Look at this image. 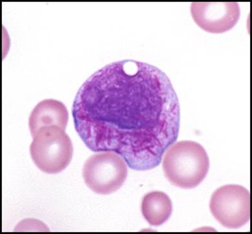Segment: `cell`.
Instances as JSON below:
<instances>
[{"label":"cell","mask_w":252,"mask_h":234,"mask_svg":"<svg viewBox=\"0 0 252 234\" xmlns=\"http://www.w3.org/2000/svg\"><path fill=\"white\" fill-rule=\"evenodd\" d=\"M210 208L213 216L223 227L240 229L250 221L251 194L240 185L223 186L213 194Z\"/></svg>","instance_id":"5"},{"label":"cell","mask_w":252,"mask_h":234,"mask_svg":"<svg viewBox=\"0 0 252 234\" xmlns=\"http://www.w3.org/2000/svg\"><path fill=\"white\" fill-rule=\"evenodd\" d=\"M190 13L202 30L214 34L231 30L241 16L239 5L235 2L192 3Z\"/></svg>","instance_id":"6"},{"label":"cell","mask_w":252,"mask_h":234,"mask_svg":"<svg viewBox=\"0 0 252 234\" xmlns=\"http://www.w3.org/2000/svg\"><path fill=\"white\" fill-rule=\"evenodd\" d=\"M68 122V112L62 102L46 100L37 104L29 120L31 134L33 137L44 127L57 126L65 130Z\"/></svg>","instance_id":"7"},{"label":"cell","mask_w":252,"mask_h":234,"mask_svg":"<svg viewBox=\"0 0 252 234\" xmlns=\"http://www.w3.org/2000/svg\"><path fill=\"white\" fill-rule=\"evenodd\" d=\"M30 154L39 169L46 173L57 174L70 164L73 147L63 129L57 126L47 127L34 135Z\"/></svg>","instance_id":"3"},{"label":"cell","mask_w":252,"mask_h":234,"mask_svg":"<svg viewBox=\"0 0 252 234\" xmlns=\"http://www.w3.org/2000/svg\"><path fill=\"white\" fill-rule=\"evenodd\" d=\"M75 127L94 152L112 151L136 171L161 163L179 133V100L167 75L141 62H114L81 86L73 102Z\"/></svg>","instance_id":"1"},{"label":"cell","mask_w":252,"mask_h":234,"mask_svg":"<svg viewBox=\"0 0 252 234\" xmlns=\"http://www.w3.org/2000/svg\"><path fill=\"white\" fill-rule=\"evenodd\" d=\"M124 158L112 151L91 156L84 164L83 177L87 186L99 195H109L120 190L128 175Z\"/></svg>","instance_id":"4"},{"label":"cell","mask_w":252,"mask_h":234,"mask_svg":"<svg viewBox=\"0 0 252 234\" xmlns=\"http://www.w3.org/2000/svg\"><path fill=\"white\" fill-rule=\"evenodd\" d=\"M141 212L153 227L162 225L171 216L173 203L165 193L152 192L145 195L141 202Z\"/></svg>","instance_id":"8"},{"label":"cell","mask_w":252,"mask_h":234,"mask_svg":"<svg viewBox=\"0 0 252 234\" xmlns=\"http://www.w3.org/2000/svg\"><path fill=\"white\" fill-rule=\"evenodd\" d=\"M164 174L178 188H196L206 177L210 159L206 150L193 141H180L168 147L162 157Z\"/></svg>","instance_id":"2"}]
</instances>
